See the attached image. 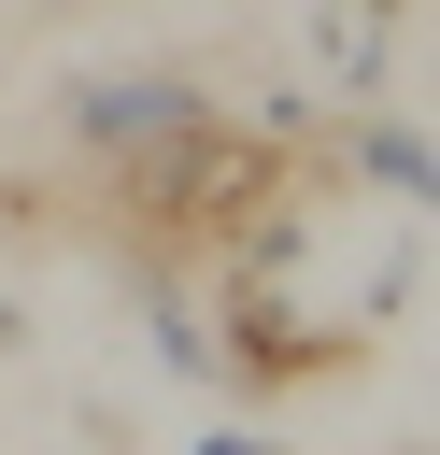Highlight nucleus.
Wrapping results in <instances>:
<instances>
[{"label": "nucleus", "mask_w": 440, "mask_h": 455, "mask_svg": "<svg viewBox=\"0 0 440 455\" xmlns=\"http://www.w3.org/2000/svg\"><path fill=\"white\" fill-rule=\"evenodd\" d=\"M412 299V213L383 228L355 185L326 171H284L270 213L227 242V384H298V370H341L383 313Z\"/></svg>", "instance_id": "1"}, {"label": "nucleus", "mask_w": 440, "mask_h": 455, "mask_svg": "<svg viewBox=\"0 0 440 455\" xmlns=\"http://www.w3.org/2000/svg\"><path fill=\"white\" fill-rule=\"evenodd\" d=\"M355 185H369V199H397V213H426V199H440V171H426V128L369 100V114H355Z\"/></svg>", "instance_id": "2"}, {"label": "nucleus", "mask_w": 440, "mask_h": 455, "mask_svg": "<svg viewBox=\"0 0 440 455\" xmlns=\"http://www.w3.org/2000/svg\"><path fill=\"white\" fill-rule=\"evenodd\" d=\"M185 455H270V441H255V427H213V441H185Z\"/></svg>", "instance_id": "3"}]
</instances>
